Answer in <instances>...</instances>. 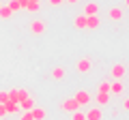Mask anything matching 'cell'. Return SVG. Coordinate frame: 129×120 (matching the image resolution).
Here are the masks:
<instances>
[{
	"mask_svg": "<svg viewBox=\"0 0 129 120\" xmlns=\"http://www.w3.org/2000/svg\"><path fill=\"white\" fill-rule=\"evenodd\" d=\"M110 79H103L101 84H99V86H97V92H110Z\"/></svg>",
	"mask_w": 129,
	"mask_h": 120,
	"instance_id": "cell-18",
	"label": "cell"
},
{
	"mask_svg": "<svg viewBox=\"0 0 129 120\" xmlns=\"http://www.w3.org/2000/svg\"><path fill=\"white\" fill-rule=\"evenodd\" d=\"M90 69H92V60L90 58H82V60L75 62V71L78 73H88Z\"/></svg>",
	"mask_w": 129,
	"mask_h": 120,
	"instance_id": "cell-4",
	"label": "cell"
},
{
	"mask_svg": "<svg viewBox=\"0 0 129 120\" xmlns=\"http://www.w3.org/2000/svg\"><path fill=\"white\" fill-rule=\"evenodd\" d=\"M5 109H7V116H15V114H19V111H22L17 103H11V101L5 103Z\"/></svg>",
	"mask_w": 129,
	"mask_h": 120,
	"instance_id": "cell-15",
	"label": "cell"
},
{
	"mask_svg": "<svg viewBox=\"0 0 129 120\" xmlns=\"http://www.w3.org/2000/svg\"><path fill=\"white\" fill-rule=\"evenodd\" d=\"M71 120H86V116H84V111H73V114H71Z\"/></svg>",
	"mask_w": 129,
	"mask_h": 120,
	"instance_id": "cell-22",
	"label": "cell"
},
{
	"mask_svg": "<svg viewBox=\"0 0 129 120\" xmlns=\"http://www.w3.org/2000/svg\"><path fill=\"white\" fill-rule=\"evenodd\" d=\"M45 30H47V24L43 19H32L30 22V32L32 34H43Z\"/></svg>",
	"mask_w": 129,
	"mask_h": 120,
	"instance_id": "cell-3",
	"label": "cell"
},
{
	"mask_svg": "<svg viewBox=\"0 0 129 120\" xmlns=\"http://www.w3.org/2000/svg\"><path fill=\"white\" fill-rule=\"evenodd\" d=\"M17 105H19V109H22V111H30L32 107H35V99H32V97H26V99H22Z\"/></svg>",
	"mask_w": 129,
	"mask_h": 120,
	"instance_id": "cell-13",
	"label": "cell"
},
{
	"mask_svg": "<svg viewBox=\"0 0 129 120\" xmlns=\"http://www.w3.org/2000/svg\"><path fill=\"white\" fill-rule=\"evenodd\" d=\"M26 5H28V2H26Z\"/></svg>",
	"mask_w": 129,
	"mask_h": 120,
	"instance_id": "cell-32",
	"label": "cell"
},
{
	"mask_svg": "<svg viewBox=\"0 0 129 120\" xmlns=\"http://www.w3.org/2000/svg\"><path fill=\"white\" fill-rule=\"evenodd\" d=\"M99 26H101V19H99V15H90V17L86 15V28H88V30H97Z\"/></svg>",
	"mask_w": 129,
	"mask_h": 120,
	"instance_id": "cell-10",
	"label": "cell"
},
{
	"mask_svg": "<svg viewBox=\"0 0 129 120\" xmlns=\"http://www.w3.org/2000/svg\"><path fill=\"white\" fill-rule=\"evenodd\" d=\"M7 101H9V92H7V90H0V103L5 105Z\"/></svg>",
	"mask_w": 129,
	"mask_h": 120,
	"instance_id": "cell-24",
	"label": "cell"
},
{
	"mask_svg": "<svg viewBox=\"0 0 129 120\" xmlns=\"http://www.w3.org/2000/svg\"><path fill=\"white\" fill-rule=\"evenodd\" d=\"M118 114H120V109H112V111H110L112 118H118Z\"/></svg>",
	"mask_w": 129,
	"mask_h": 120,
	"instance_id": "cell-28",
	"label": "cell"
},
{
	"mask_svg": "<svg viewBox=\"0 0 129 120\" xmlns=\"http://www.w3.org/2000/svg\"><path fill=\"white\" fill-rule=\"evenodd\" d=\"M39 9H41V0H28V5L24 11H28V13H39Z\"/></svg>",
	"mask_w": 129,
	"mask_h": 120,
	"instance_id": "cell-14",
	"label": "cell"
},
{
	"mask_svg": "<svg viewBox=\"0 0 129 120\" xmlns=\"http://www.w3.org/2000/svg\"><path fill=\"white\" fill-rule=\"evenodd\" d=\"M52 77H54V79H62L64 77V69H62V67H56V69L52 71Z\"/></svg>",
	"mask_w": 129,
	"mask_h": 120,
	"instance_id": "cell-19",
	"label": "cell"
},
{
	"mask_svg": "<svg viewBox=\"0 0 129 120\" xmlns=\"http://www.w3.org/2000/svg\"><path fill=\"white\" fill-rule=\"evenodd\" d=\"M84 116H86V120H101L103 118V111H101V107H90Z\"/></svg>",
	"mask_w": 129,
	"mask_h": 120,
	"instance_id": "cell-9",
	"label": "cell"
},
{
	"mask_svg": "<svg viewBox=\"0 0 129 120\" xmlns=\"http://www.w3.org/2000/svg\"><path fill=\"white\" fill-rule=\"evenodd\" d=\"M73 26L78 28V30H84V28H86V15H75L73 17Z\"/></svg>",
	"mask_w": 129,
	"mask_h": 120,
	"instance_id": "cell-16",
	"label": "cell"
},
{
	"mask_svg": "<svg viewBox=\"0 0 129 120\" xmlns=\"http://www.w3.org/2000/svg\"><path fill=\"white\" fill-rule=\"evenodd\" d=\"M60 109H62V111H69V114H73V111L80 109V105L73 101V97H71V99H64V101L60 103Z\"/></svg>",
	"mask_w": 129,
	"mask_h": 120,
	"instance_id": "cell-5",
	"label": "cell"
},
{
	"mask_svg": "<svg viewBox=\"0 0 129 120\" xmlns=\"http://www.w3.org/2000/svg\"><path fill=\"white\" fill-rule=\"evenodd\" d=\"M84 15H88V17L90 15H99V5H97L95 0H90V2L84 5Z\"/></svg>",
	"mask_w": 129,
	"mask_h": 120,
	"instance_id": "cell-8",
	"label": "cell"
},
{
	"mask_svg": "<svg viewBox=\"0 0 129 120\" xmlns=\"http://www.w3.org/2000/svg\"><path fill=\"white\" fill-rule=\"evenodd\" d=\"M47 2H50V7H60L64 0H47Z\"/></svg>",
	"mask_w": 129,
	"mask_h": 120,
	"instance_id": "cell-25",
	"label": "cell"
},
{
	"mask_svg": "<svg viewBox=\"0 0 129 120\" xmlns=\"http://www.w3.org/2000/svg\"><path fill=\"white\" fill-rule=\"evenodd\" d=\"M13 17V11L9 9V5H0V19H9Z\"/></svg>",
	"mask_w": 129,
	"mask_h": 120,
	"instance_id": "cell-17",
	"label": "cell"
},
{
	"mask_svg": "<svg viewBox=\"0 0 129 120\" xmlns=\"http://www.w3.org/2000/svg\"><path fill=\"white\" fill-rule=\"evenodd\" d=\"M9 92V101L11 103H19V97H17V88H13V90H7Z\"/></svg>",
	"mask_w": 129,
	"mask_h": 120,
	"instance_id": "cell-20",
	"label": "cell"
},
{
	"mask_svg": "<svg viewBox=\"0 0 129 120\" xmlns=\"http://www.w3.org/2000/svg\"><path fill=\"white\" fill-rule=\"evenodd\" d=\"M2 118H7V109H5V105L0 103V120H2Z\"/></svg>",
	"mask_w": 129,
	"mask_h": 120,
	"instance_id": "cell-27",
	"label": "cell"
},
{
	"mask_svg": "<svg viewBox=\"0 0 129 120\" xmlns=\"http://www.w3.org/2000/svg\"><path fill=\"white\" fill-rule=\"evenodd\" d=\"M123 90H125V84L120 79H114L110 84V94H123Z\"/></svg>",
	"mask_w": 129,
	"mask_h": 120,
	"instance_id": "cell-12",
	"label": "cell"
},
{
	"mask_svg": "<svg viewBox=\"0 0 129 120\" xmlns=\"http://www.w3.org/2000/svg\"><path fill=\"white\" fill-rule=\"evenodd\" d=\"M0 5H2V2H0Z\"/></svg>",
	"mask_w": 129,
	"mask_h": 120,
	"instance_id": "cell-31",
	"label": "cell"
},
{
	"mask_svg": "<svg viewBox=\"0 0 129 120\" xmlns=\"http://www.w3.org/2000/svg\"><path fill=\"white\" fill-rule=\"evenodd\" d=\"M123 109H125V111H129V97H125V99H123Z\"/></svg>",
	"mask_w": 129,
	"mask_h": 120,
	"instance_id": "cell-26",
	"label": "cell"
},
{
	"mask_svg": "<svg viewBox=\"0 0 129 120\" xmlns=\"http://www.w3.org/2000/svg\"><path fill=\"white\" fill-rule=\"evenodd\" d=\"M125 7H127V9H129V0H125Z\"/></svg>",
	"mask_w": 129,
	"mask_h": 120,
	"instance_id": "cell-30",
	"label": "cell"
},
{
	"mask_svg": "<svg viewBox=\"0 0 129 120\" xmlns=\"http://www.w3.org/2000/svg\"><path fill=\"white\" fill-rule=\"evenodd\" d=\"M123 17H125L123 7H110V9H108V19H110V22H120Z\"/></svg>",
	"mask_w": 129,
	"mask_h": 120,
	"instance_id": "cell-2",
	"label": "cell"
},
{
	"mask_svg": "<svg viewBox=\"0 0 129 120\" xmlns=\"http://www.w3.org/2000/svg\"><path fill=\"white\" fill-rule=\"evenodd\" d=\"M110 99H112L110 92H97V94H95L97 107H106V105H110Z\"/></svg>",
	"mask_w": 129,
	"mask_h": 120,
	"instance_id": "cell-6",
	"label": "cell"
},
{
	"mask_svg": "<svg viewBox=\"0 0 129 120\" xmlns=\"http://www.w3.org/2000/svg\"><path fill=\"white\" fill-rule=\"evenodd\" d=\"M30 114H32V118H35V120H45V118H47L45 107H37V105H35V107L30 109Z\"/></svg>",
	"mask_w": 129,
	"mask_h": 120,
	"instance_id": "cell-11",
	"label": "cell"
},
{
	"mask_svg": "<svg viewBox=\"0 0 129 120\" xmlns=\"http://www.w3.org/2000/svg\"><path fill=\"white\" fill-rule=\"evenodd\" d=\"M64 2H69V5H78L80 0H64Z\"/></svg>",
	"mask_w": 129,
	"mask_h": 120,
	"instance_id": "cell-29",
	"label": "cell"
},
{
	"mask_svg": "<svg viewBox=\"0 0 129 120\" xmlns=\"http://www.w3.org/2000/svg\"><path fill=\"white\" fill-rule=\"evenodd\" d=\"M19 120H35V118H32V114H30V111H19Z\"/></svg>",
	"mask_w": 129,
	"mask_h": 120,
	"instance_id": "cell-23",
	"label": "cell"
},
{
	"mask_svg": "<svg viewBox=\"0 0 129 120\" xmlns=\"http://www.w3.org/2000/svg\"><path fill=\"white\" fill-rule=\"evenodd\" d=\"M9 9L13 11V13H15V11H22V5H19V0H9Z\"/></svg>",
	"mask_w": 129,
	"mask_h": 120,
	"instance_id": "cell-21",
	"label": "cell"
},
{
	"mask_svg": "<svg viewBox=\"0 0 129 120\" xmlns=\"http://www.w3.org/2000/svg\"><path fill=\"white\" fill-rule=\"evenodd\" d=\"M73 101L78 103L80 107H86V105H90L92 94H90V92H86V90H78V92L73 94Z\"/></svg>",
	"mask_w": 129,
	"mask_h": 120,
	"instance_id": "cell-1",
	"label": "cell"
},
{
	"mask_svg": "<svg viewBox=\"0 0 129 120\" xmlns=\"http://www.w3.org/2000/svg\"><path fill=\"white\" fill-rule=\"evenodd\" d=\"M125 73H127V67H125V65H114L110 69V77H114V79H120Z\"/></svg>",
	"mask_w": 129,
	"mask_h": 120,
	"instance_id": "cell-7",
	"label": "cell"
}]
</instances>
